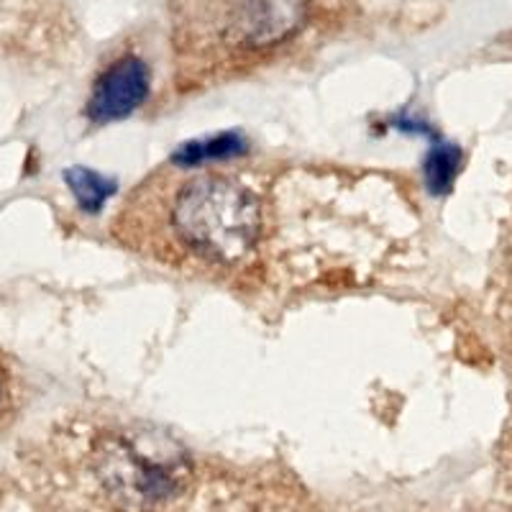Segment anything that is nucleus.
Segmentation results:
<instances>
[{"instance_id": "obj_1", "label": "nucleus", "mask_w": 512, "mask_h": 512, "mask_svg": "<svg viewBox=\"0 0 512 512\" xmlns=\"http://www.w3.org/2000/svg\"><path fill=\"white\" fill-rule=\"evenodd\" d=\"M313 0H175L172 47L187 80L239 70L308 24Z\"/></svg>"}, {"instance_id": "obj_2", "label": "nucleus", "mask_w": 512, "mask_h": 512, "mask_svg": "<svg viewBox=\"0 0 512 512\" xmlns=\"http://www.w3.org/2000/svg\"><path fill=\"white\" fill-rule=\"evenodd\" d=\"M167 246L195 267L231 269L254 254L262 210L254 192L223 175H192L177 182L164 203Z\"/></svg>"}, {"instance_id": "obj_3", "label": "nucleus", "mask_w": 512, "mask_h": 512, "mask_svg": "<svg viewBox=\"0 0 512 512\" xmlns=\"http://www.w3.org/2000/svg\"><path fill=\"white\" fill-rule=\"evenodd\" d=\"M152 90V72L139 54H121L98 75L88 116L95 123H111L131 116Z\"/></svg>"}, {"instance_id": "obj_4", "label": "nucleus", "mask_w": 512, "mask_h": 512, "mask_svg": "<svg viewBox=\"0 0 512 512\" xmlns=\"http://www.w3.org/2000/svg\"><path fill=\"white\" fill-rule=\"evenodd\" d=\"M246 149V141L241 134H218L210 136V139H200V141H190L175 154L172 162L180 164V167H195V164L203 162H213V159H228L236 157L239 152Z\"/></svg>"}, {"instance_id": "obj_5", "label": "nucleus", "mask_w": 512, "mask_h": 512, "mask_svg": "<svg viewBox=\"0 0 512 512\" xmlns=\"http://www.w3.org/2000/svg\"><path fill=\"white\" fill-rule=\"evenodd\" d=\"M64 177H67V185H70L72 195H75V200L80 203V208L88 210V213H98V210L103 208L105 200L116 192V182L98 175L93 169H67Z\"/></svg>"}, {"instance_id": "obj_6", "label": "nucleus", "mask_w": 512, "mask_h": 512, "mask_svg": "<svg viewBox=\"0 0 512 512\" xmlns=\"http://www.w3.org/2000/svg\"><path fill=\"white\" fill-rule=\"evenodd\" d=\"M461 167V149L454 144H441L425 157V185L433 195H446L454 185Z\"/></svg>"}]
</instances>
